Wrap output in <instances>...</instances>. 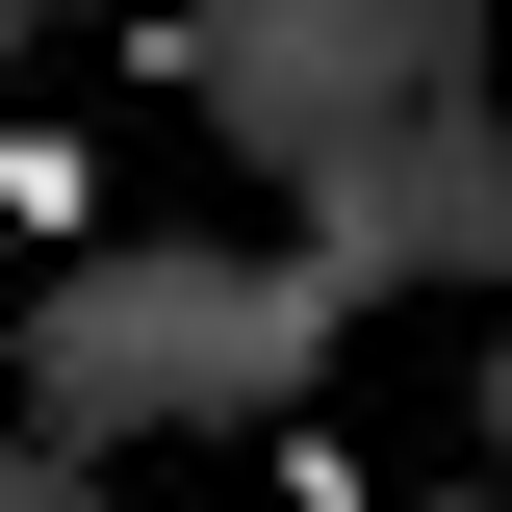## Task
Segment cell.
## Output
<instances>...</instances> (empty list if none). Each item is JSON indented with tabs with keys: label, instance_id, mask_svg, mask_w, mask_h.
Wrapping results in <instances>:
<instances>
[{
	"label": "cell",
	"instance_id": "cell-1",
	"mask_svg": "<svg viewBox=\"0 0 512 512\" xmlns=\"http://www.w3.org/2000/svg\"><path fill=\"white\" fill-rule=\"evenodd\" d=\"M333 256H77L26 308V410L52 436H128V410H282L333 359Z\"/></svg>",
	"mask_w": 512,
	"mask_h": 512
},
{
	"label": "cell",
	"instance_id": "cell-2",
	"mask_svg": "<svg viewBox=\"0 0 512 512\" xmlns=\"http://www.w3.org/2000/svg\"><path fill=\"white\" fill-rule=\"evenodd\" d=\"M0 256H103V128H0Z\"/></svg>",
	"mask_w": 512,
	"mask_h": 512
}]
</instances>
